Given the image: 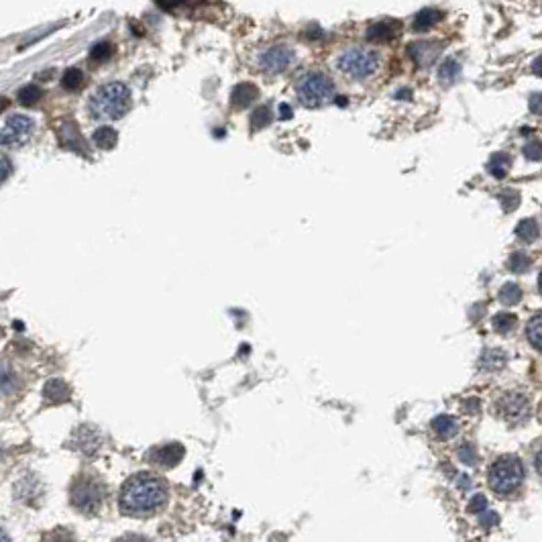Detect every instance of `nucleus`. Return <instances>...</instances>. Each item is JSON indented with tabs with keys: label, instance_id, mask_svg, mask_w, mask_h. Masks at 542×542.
Here are the masks:
<instances>
[{
	"label": "nucleus",
	"instance_id": "obj_1",
	"mask_svg": "<svg viewBox=\"0 0 542 542\" xmlns=\"http://www.w3.org/2000/svg\"><path fill=\"white\" fill-rule=\"evenodd\" d=\"M168 500L166 484L151 475V473H137L127 479L120 489V510L129 516L145 518L155 513Z\"/></svg>",
	"mask_w": 542,
	"mask_h": 542
},
{
	"label": "nucleus",
	"instance_id": "obj_2",
	"mask_svg": "<svg viewBox=\"0 0 542 542\" xmlns=\"http://www.w3.org/2000/svg\"><path fill=\"white\" fill-rule=\"evenodd\" d=\"M131 90L122 82H106L90 98V114L100 120H114L125 116L131 109Z\"/></svg>",
	"mask_w": 542,
	"mask_h": 542
},
{
	"label": "nucleus",
	"instance_id": "obj_3",
	"mask_svg": "<svg viewBox=\"0 0 542 542\" xmlns=\"http://www.w3.org/2000/svg\"><path fill=\"white\" fill-rule=\"evenodd\" d=\"M337 67L342 76L351 80H367L379 67V57L367 47H349L337 59Z\"/></svg>",
	"mask_w": 542,
	"mask_h": 542
},
{
	"label": "nucleus",
	"instance_id": "obj_4",
	"mask_svg": "<svg viewBox=\"0 0 542 542\" xmlns=\"http://www.w3.org/2000/svg\"><path fill=\"white\" fill-rule=\"evenodd\" d=\"M524 481V467L518 456H502L489 469V487L497 495H510Z\"/></svg>",
	"mask_w": 542,
	"mask_h": 542
},
{
	"label": "nucleus",
	"instance_id": "obj_5",
	"mask_svg": "<svg viewBox=\"0 0 542 542\" xmlns=\"http://www.w3.org/2000/svg\"><path fill=\"white\" fill-rule=\"evenodd\" d=\"M296 94L304 106L316 109L335 96V84L328 76L320 72H310L300 78V82L296 86Z\"/></svg>",
	"mask_w": 542,
	"mask_h": 542
},
{
	"label": "nucleus",
	"instance_id": "obj_6",
	"mask_svg": "<svg viewBox=\"0 0 542 542\" xmlns=\"http://www.w3.org/2000/svg\"><path fill=\"white\" fill-rule=\"evenodd\" d=\"M104 502V485L90 477H80L72 487V504L84 513H96Z\"/></svg>",
	"mask_w": 542,
	"mask_h": 542
},
{
	"label": "nucleus",
	"instance_id": "obj_7",
	"mask_svg": "<svg viewBox=\"0 0 542 542\" xmlns=\"http://www.w3.org/2000/svg\"><path fill=\"white\" fill-rule=\"evenodd\" d=\"M35 133V122L27 114H10L2 127V145L4 147H23Z\"/></svg>",
	"mask_w": 542,
	"mask_h": 542
},
{
	"label": "nucleus",
	"instance_id": "obj_8",
	"mask_svg": "<svg viewBox=\"0 0 542 542\" xmlns=\"http://www.w3.org/2000/svg\"><path fill=\"white\" fill-rule=\"evenodd\" d=\"M497 410L508 424H522L530 416V401L524 394L512 392L500 399Z\"/></svg>",
	"mask_w": 542,
	"mask_h": 542
},
{
	"label": "nucleus",
	"instance_id": "obj_9",
	"mask_svg": "<svg viewBox=\"0 0 542 542\" xmlns=\"http://www.w3.org/2000/svg\"><path fill=\"white\" fill-rule=\"evenodd\" d=\"M294 51L285 45H273L259 56V67L267 74H282L294 63Z\"/></svg>",
	"mask_w": 542,
	"mask_h": 542
},
{
	"label": "nucleus",
	"instance_id": "obj_10",
	"mask_svg": "<svg viewBox=\"0 0 542 542\" xmlns=\"http://www.w3.org/2000/svg\"><path fill=\"white\" fill-rule=\"evenodd\" d=\"M182 456H184V447H182L180 443H170V445L157 447V449H153V451L149 453V459H151L155 465L164 467V469L175 467V465L182 461Z\"/></svg>",
	"mask_w": 542,
	"mask_h": 542
},
{
	"label": "nucleus",
	"instance_id": "obj_11",
	"mask_svg": "<svg viewBox=\"0 0 542 542\" xmlns=\"http://www.w3.org/2000/svg\"><path fill=\"white\" fill-rule=\"evenodd\" d=\"M438 47H440V45L434 43V41H416V43H412V45L408 47V54L414 59L416 65L427 67V65H430V63L436 59V56H438V51H440Z\"/></svg>",
	"mask_w": 542,
	"mask_h": 542
},
{
	"label": "nucleus",
	"instance_id": "obj_12",
	"mask_svg": "<svg viewBox=\"0 0 542 542\" xmlns=\"http://www.w3.org/2000/svg\"><path fill=\"white\" fill-rule=\"evenodd\" d=\"M399 31V23L396 21H379V23H375V25H371L369 31H367V37H369L371 41H390V39H394L396 35H398Z\"/></svg>",
	"mask_w": 542,
	"mask_h": 542
},
{
	"label": "nucleus",
	"instance_id": "obj_13",
	"mask_svg": "<svg viewBox=\"0 0 542 542\" xmlns=\"http://www.w3.org/2000/svg\"><path fill=\"white\" fill-rule=\"evenodd\" d=\"M432 430L436 432L438 438L449 440V438H453L456 432H459V424H456V420L453 416L443 414V416H436V418L432 420Z\"/></svg>",
	"mask_w": 542,
	"mask_h": 542
},
{
	"label": "nucleus",
	"instance_id": "obj_14",
	"mask_svg": "<svg viewBox=\"0 0 542 542\" xmlns=\"http://www.w3.org/2000/svg\"><path fill=\"white\" fill-rule=\"evenodd\" d=\"M45 399L51 401V404H61L65 399L70 398V388L61 381V379H51L49 383H45Z\"/></svg>",
	"mask_w": 542,
	"mask_h": 542
},
{
	"label": "nucleus",
	"instance_id": "obj_15",
	"mask_svg": "<svg viewBox=\"0 0 542 542\" xmlns=\"http://www.w3.org/2000/svg\"><path fill=\"white\" fill-rule=\"evenodd\" d=\"M255 96H257L255 86L241 84L232 90L230 102H232V106H237V109H245V106H249V104H251V100H253Z\"/></svg>",
	"mask_w": 542,
	"mask_h": 542
},
{
	"label": "nucleus",
	"instance_id": "obj_16",
	"mask_svg": "<svg viewBox=\"0 0 542 542\" xmlns=\"http://www.w3.org/2000/svg\"><path fill=\"white\" fill-rule=\"evenodd\" d=\"M440 10H436V8H424V10H420L416 17H414V29L416 31H428V29H432L438 21H440Z\"/></svg>",
	"mask_w": 542,
	"mask_h": 542
},
{
	"label": "nucleus",
	"instance_id": "obj_17",
	"mask_svg": "<svg viewBox=\"0 0 542 542\" xmlns=\"http://www.w3.org/2000/svg\"><path fill=\"white\" fill-rule=\"evenodd\" d=\"M94 145L100 147V149H113L116 141H118V135L114 131L113 127H98L94 131Z\"/></svg>",
	"mask_w": 542,
	"mask_h": 542
},
{
	"label": "nucleus",
	"instance_id": "obj_18",
	"mask_svg": "<svg viewBox=\"0 0 542 542\" xmlns=\"http://www.w3.org/2000/svg\"><path fill=\"white\" fill-rule=\"evenodd\" d=\"M516 234H518V239H522V241H526V243H532V241L539 239L541 228L536 225V221L526 218V221H522V223L516 227Z\"/></svg>",
	"mask_w": 542,
	"mask_h": 542
},
{
	"label": "nucleus",
	"instance_id": "obj_19",
	"mask_svg": "<svg viewBox=\"0 0 542 542\" xmlns=\"http://www.w3.org/2000/svg\"><path fill=\"white\" fill-rule=\"evenodd\" d=\"M459 74H461V65H459V61H455V59H447V61L440 65V70H438V80H440L445 86H451L453 82H455L456 78H459Z\"/></svg>",
	"mask_w": 542,
	"mask_h": 542
},
{
	"label": "nucleus",
	"instance_id": "obj_20",
	"mask_svg": "<svg viewBox=\"0 0 542 542\" xmlns=\"http://www.w3.org/2000/svg\"><path fill=\"white\" fill-rule=\"evenodd\" d=\"M84 82V72L80 67H67L63 72V78H61V86L65 90H78Z\"/></svg>",
	"mask_w": 542,
	"mask_h": 542
},
{
	"label": "nucleus",
	"instance_id": "obj_21",
	"mask_svg": "<svg viewBox=\"0 0 542 542\" xmlns=\"http://www.w3.org/2000/svg\"><path fill=\"white\" fill-rule=\"evenodd\" d=\"M508 168H510V157L506 153H495L489 161V171L495 175V177H506L508 173Z\"/></svg>",
	"mask_w": 542,
	"mask_h": 542
},
{
	"label": "nucleus",
	"instance_id": "obj_22",
	"mask_svg": "<svg viewBox=\"0 0 542 542\" xmlns=\"http://www.w3.org/2000/svg\"><path fill=\"white\" fill-rule=\"evenodd\" d=\"M491 324H493V328H495L497 333L506 335V333H510L513 326L518 324V320H516V316H513V314L500 312V314H495V316H493Z\"/></svg>",
	"mask_w": 542,
	"mask_h": 542
},
{
	"label": "nucleus",
	"instance_id": "obj_23",
	"mask_svg": "<svg viewBox=\"0 0 542 542\" xmlns=\"http://www.w3.org/2000/svg\"><path fill=\"white\" fill-rule=\"evenodd\" d=\"M528 341L532 342V346L542 351V312L528 322Z\"/></svg>",
	"mask_w": 542,
	"mask_h": 542
},
{
	"label": "nucleus",
	"instance_id": "obj_24",
	"mask_svg": "<svg viewBox=\"0 0 542 542\" xmlns=\"http://www.w3.org/2000/svg\"><path fill=\"white\" fill-rule=\"evenodd\" d=\"M500 300L506 304V306H513L522 300V289L520 285L516 284H506L502 289H500Z\"/></svg>",
	"mask_w": 542,
	"mask_h": 542
},
{
	"label": "nucleus",
	"instance_id": "obj_25",
	"mask_svg": "<svg viewBox=\"0 0 542 542\" xmlns=\"http://www.w3.org/2000/svg\"><path fill=\"white\" fill-rule=\"evenodd\" d=\"M41 88L37 84H27L23 86L21 90H19V94H17V98H19V102L21 104H35L39 98H41Z\"/></svg>",
	"mask_w": 542,
	"mask_h": 542
},
{
	"label": "nucleus",
	"instance_id": "obj_26",
	"mask_svg": "<svg viewBox=\"0 0 542 542\" xmlns=\"http://www.w3.org/2000/svg\"><path fill=\"white\" fill-rule=\"evenodd\" d=\"M508 267L513 273H522V271H526L530 267V257L526 255V253H522V251H516L508 259Z\"/></svg>",
	"mask_w": 542,
	"mask_h": 542
},
{
	"label": "nucleus",
	"instance_id": "obj_27",
	"mask_svg": "<svg viewBox=\"0 0 542 542\" xmlns=\"http://www.w3.org/2000/svg\"><path fill=\"white\" fill-rule=\"evenodd\" d=\"M114 47L109 43V41H100V43H96L94 47H92V51H90V57L94 59V61H106L109 57L113 56Z\"/></svg>",
	"mask_w": 542,
	"mask_h": 542
},
{
	"label": "nucleus",
	"instance_id": "obj_28",
	"mask_svg": "<svg viewBox=\"0 0 542 542\" xmlns=\"http://www.w3.org/2000/svg\"><path fill=\"white\" fill-rule=\"evenodd\" d=\"M524 157H526V159H530V161H541L542 159V143H539V141L528 143V145L524 147Z\"/></svg>",
	"mask_w": 542,
	"mask_h": 542
},
{
	"label": "nucleus",
	"instance_id": "obj_29",
	"mask_svg": "<svg viewBox=\"0 0 542 542\" xmlns=\"http://www.w3.org/2000/svg\"><path fill=\"white\" fill-rule=\"evenodd\" d=\"M485 510H489V508H487V500H485V495H481V493L473 495V500L469 502V512L479 513V516H481Z\"/></svg>",
	"mask_w": 542,
	"mask_h": 542
},
{
	"label": "nucleus",
	"instance_id": "obj_30",
	"mask_svg": "<svg viewBox=\"0 0 542 542\" xmlns=\"http://www.w3.org/2000/svg\"><path fill=\"white\" fill-rule=\"evenodd\" d=\"M500 200H502V204H504V210H513L518 204H520V196L516 194V192H504L502 196H500Z\"/></svg>",
	"mask_w": 542,
	"mask_h": 542
},
{
	"label": "nucleus",
	"instance_id": "obj_31",
	"mask_svg": "<svg viewBox=\"0 0 542 542\" xmlns=\"http://www.w3.org/2000/svg\"><path fill=\"white\" fill-rule=\"evenodd\" d=\"M459 456H461V461H463V463H467V465H473V463L477 461V453H475V449H473L471 445H465V447H461Z\"/></svg>",
	"mask_w": 542,
	"mask_h": 542
},
{
	"label": "nucleus",
	"instance_id": "obj_32",
	"mask_svg": "<svg viewBox=\"0 0 542 542\" xmlns=\"http://www.w3.org/2000/svg\"><path fill=\"white\" fill-rule=\"evenodd\" d=\"M269 120H271L269 109H265V106H263V109H257L255 114H253V127H255V129L259 127V125H261V127H265Z\"/></svg>",
	"mask_w": 542,
	"mask_h": 542
},
{
	"label": "nucleus",
	"instance_id": "obj_33",
	"mask_svg": "<svg viewBox=\"0 0 542 542\" xmlns=\"http://www.w3.org/2000/svg\"><path fill=\"white\" fill-rule=\"evenodd\" d=\"M479 522H481V526H485V528H491V526H495V524L500 522V516L493 512V510H485V512L479 516Z\"/></svg>",
	"mask_w": 542,
	"mask_h": 542
},
{
	"label": "nucleus",
	"instance_id": "obj_34",
	"mask_svg": "<svg viewBox=\"0 0 542 542\" xmlns=\"http://www.w3.org/2000/svg\"><path fill=\"white\" fill-rule=\"evenodd\" d=\"M528 109L532 114H542V94H532L528 100Z\"/></svg>",
	"mask_w": 542,
	"mask_h": 542
},
{
	"label": "nucleus",
	"instance_id": "obj_35",
	"mask_svg": "<svg viewBox=\"0 0 542 542\" xmlns=\"http://www.w3.org/2000/svg\"><path fill=\"white\" fill-rule=\"evenodd\" d=\"M45 542H76L67 532H54Z\"/></svg>",
	"mask_w": 542,
	"mask_h": 542
},
{
	"label": "nucleus",
	"instance_id": "obj_36",
	"mask_svg": "<svg viewBox=\"0 0 542 542\" xmlns=\"http://www.w3.org/2000/svg\"><path fill=\"white\" fill-rule=\"evenodd\" d=\"M116 542H149L145 536H139V534H129V536H122Z\"/></svg>",
	"mask_w": 542,
	"mask_h": 542
},
{
	"label": "nucleus",
	"instance_id": "obj_37",
	"mask_svg": "<svg viewBox=\"0 0 542 542\" xmlns=\"http://www.w3.org/2000/svg\"><path fill=\"white\" fill-rule=\"evenodd\" d=\"M532 70H534V74H536V76H542V57L534 59V63H532Z\"/></svg>",
	"mask_w": 542,
	"mask_h": 542
},
{
	"label": "nucleus",
	"instance_id": "obj_38",
	"mask_svg": "<svg viewBox=\"0 0 542 542\" xmlns=\"http://www.w3.org/2000/svg\"><path fill=\"white\" fill-rule=\"evenodd\" d=\"M2 168H4V173H2V180L6 182V177H8V171H10V166H8V159H6V157H2Z\"/></svg>",
	"mask_w": 542,
	"mask_h": 542
},
{
	"label": "nucleus",
	"instance_id": "obj_39",
	"mask_svg": "<svg viewBox=\"0 0 542 542\" xmlns=\"http://www.w3.org/2000/svg\"><path fill=\"white\" fill-rule=\"evenodd\" d=\"M536 471L542 475V449L539 451V455H536Z\"/></svg>",
	"mask_w": 542,
	"mask_h": 542
},
{
	"label": "nucleus",
	"instance_id": "obj_40",
	"mask_svg": "<svg viewBox=\"0 0 542 542\" xmlns=\"http://www.w3.org/2000/svg\"><path fill=\"white\" fill-rule=\"evenodd\" d=\"M539 287H541V294H542V271H541V278H539Z\"/></svg>",
	"mask_w": 542,
	"mask_h": 542
},
{
	"label": "nucleus",
	"instance_id": "obj_41",
	"mask_svg": "<svg viewBox=\"0 0 542 542\" xmlns=\"http://www.w3.org/2000/svg\"><path fill=\"white\" fill-rule=\"evenodd\" d=\"M2 542H10V541H8V536H6V532L2 534Z\"/></svg>",
	"mask_w": 542,
	"mask_h": 542
}]
</instances>
